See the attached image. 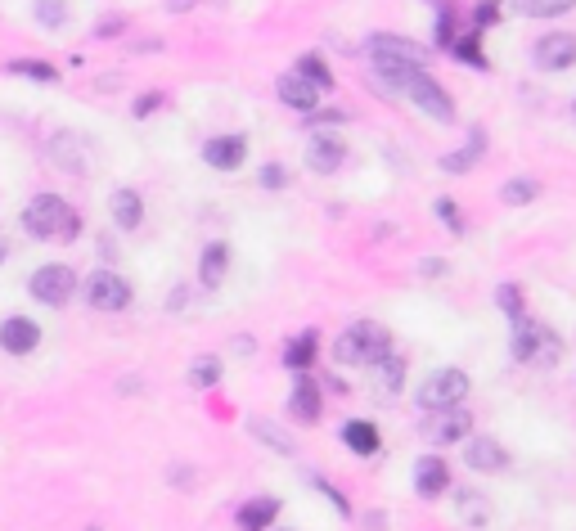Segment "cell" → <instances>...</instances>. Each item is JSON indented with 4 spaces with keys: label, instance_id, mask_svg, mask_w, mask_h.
<instances>
[{
    "label": "cell",
    "instance_id": "cell-15",
    "mask_svg": "<svg viewBox=\"0 0 576 531\" xmlns=\"http://www.w3.org/2000/svg\"><path fill=\"white\" fill-rule=\"evenodd\" d=\"M464 464L473 468V473H504V468H509V450L491 437H473L464 446Z\"/></svg>",
    "mask_w": 576,
    "mask_h": 531
},
{
    "label": "cell",
    "instance_id": "cell-40",
    "mask_svg": "<svg viewBox=\"0 0 576 531\" xmlns=\"http://www.w3.org/2000/svg\"><path fill=\"white\" fill-rule=\"evenodd\" d=\"M261 185H266V189H284L288 185L284 167H275V162H270V167H261Z\"/></svg>",
    "mask_w": 576,
    "mask_h": 531
},
{
    "label": "cell",
    "instance_id": "cell-25",
    "mask_svg": "<svg viewBox=\"0 0 576 531\" xmlns=\"http://www.w3.org/2000/svg\"><path fill=\"white\" fill-rule=\"evenodd\" d=\"M342 441H347L360 459L378 455V428L369 419H347V423H342Z\"/></svg>",
    "mask_w": 576,
    "mask_h": 531
},
{
    "label": "cell",
    "instance_id": "cell-36",
    "mask_svg": "<svg viewBox=\"0 0 576 531\" xmlns=\"http://www.w3.org/2000/svg\"><path fill=\"white\" fill-rule=\"evenodd\" d=\"M432 207H437V216H441V225H446V230H464V216H459V207H455V198H437V203H432Z\"/></svg>",
    "mask_w": 576,
    "mask_h": 531
},
{
    "label": "cell",
    "instance_id": "cell-32",
    "mask_svg": "<svg viewBox=\"0 0 576 531\" xmlns=\"http://www.w3.org/2000/svg\"><path fill=\"white\" fill-rule=\"evenodd\" d=\"M536 194H540V185H536V180H527V176L509 180V185L500 189V198H504V203H509V207H527Z\"/></svg>",
    "mask_w": 576,
    "mask_h": 531
},
{
    "label": "cell",
    "instance_id": "cell-1",
    "mask_svg": "<svg viewBox=\"0 0 576 531\" xmlns=\"http://www.w3.org/2000/svg\"><path fill=\"white\" fill-rule=\"evenodd\" d=\"M369 68H374V81H383L387 90H405V81L414 72H428V45L405 41V36H369Z\"/></svg>",
    "mask_w": 576,
    "mask_h": 531
},
{
    "label": "cell",
    "instance_id": "cell-19",
    "mask_svg": "<svg viewBox=\"0 0 576 531\" xmlns=\"http://www.w3.org/2000/svg\"><path fill=\"white\" fill-rule=\"evenodd\" d=\"M279 518L275 495H252L248 504H239V531H270Z\"/></svg>",
    "mask_w": 576,
    "mask_h": 531
},
{
    "label": "cell",
    "instance_id": "cell-30",
    "mask_svg": "<svg viewBox=\"0 0 576 531\" xmlns=\"http://www.w3.org/2000/svg\"><path fill=\"white\" fill-rule=\"evenodd\" d=\"M221 383V360L216 356H198L194 365H189V387H198V392H207V387Z\"/></svg>",
    "mask_w": 576,
    "mask_h": 531
},
{
    "label": "cell",
    "instance_id": "cell-43",
    "mask_svg": "<svg viewBox=\"0 0 576 531\" xmlns=\"http://www.w3.org/2000/svg\"><path fill=\"white\" fill-rule=\"evenodd\" d=\"M95 32H99V36H117V32H122V18H104Z\"/></svg>",
    "mask_w": 576,
    "mask_h": 531
},
{
    "label": "cell",
    "instance_id": "cell-3",
    "mask_svg": "<svg viewBox=\"0 0 576 531\" xmlns=\"http://www.w3.org/2000/svg\"><path fill=\"white\" fill-rule=\"evenodd\" d=\"M387 347H392V333H387L378 320H351L347 329L338 333V342H333V360H338V365L360 369V365L383 360Z\"/></svg>",
    "mask_w": 576,
    "mask_h": 531
},
{
    "label": "cell",
    "instance_id": "cell-29",
    "mask_svg": "<svg viewBox=\"0 0 576 531\" xmlns=\"http://www.w3.org/2000/svg\"><path fill=\"white\" fill-rule=\"evenodd\" d=\"M293 72H297V77H306V81H311V86H320L324 95H329V90H333V72L324 68V59H320V54H302Z\"/></svg>",
    "mask_w": 576,
    "mask_h": 531
},
{
    "label": "cell",
    "instance_id": "cell-8",
    "mask_svg": "<svg viewBox=\"0 0 576 531\" xmlns=\"http://www.w3.org/2000/svg\"><path fill=\"white\" fill-rule=\"evenodd\" d=\"M86 302L95 306V311H126L131 306V284H126L117 270H95V275L86 279Z\"/></svg>",
    "mask_w": 576,
    "mask_h": 531
},
{
    "label": "cell",
    "instance_id": "cell-45",
    "mask_svg": "<svg viewBox=\"0 0 576 531\" xmlns=\"http://www.w3.org/2000/svg\"><path fill=\"white\" fill-rule=\"evenodd\" d=\"M5 252H9V243H5V234H0V261H5Z\"/></svg>",
    "mask_w": 576,
    "mask_h": 531
},
{
    "label": "cell",
    "instance_id": "cell-26",
    "mask_svg": "<svg viewBox=\"0 0 576 531\" xmlns=\"http://www.w3.org/2000/svg\"><path fill=\"white\" fill-rule=\"evenodd\" d=\"M482 149H486L482 131H468V144H464V149H455V153H446V158H441V171H450V176H464V171L482 158Z\"/></svg>",
    "mask_w": 576,
    "mask_h": 531
},
{
    "label": "cell",
    "instance_id": "cell-46",
    "mask_svg": "<svg viewBox=\"0 0 576 531\" xmlns=\"http://www.w3.org/2000/svg\"><path fill=\"white\" fill-rule=\"evenodd\" d=\"M572 117H576V99H572Z\"/></svg>",
    "mask_w": 576,
    "mask_h": 531
},
{
    "label": "cell",
    "instance_id": "cell-42",
    "mask_svg": "<svg viewBox=\"0 0 576 531\" xmlns=\"http://www.w3.org/2000/svg\"><path fill=\"white\" fill-rule=\"evenodd\" d=\"M315 486H320V491H324V495H329V500H333V504H338V509H342V513H347V495H338V491H333V486H329V482H324V477H315Z\"/></svg>",
    "mask_w": 576,
    "mask_h": 531
},
{
    "label": "cell",
    "instance_id": "cell-37",
    "mask_svg": "<svg viewBox=\"0 0 576 531\" xmlns=\"http://www.w3.org/2000/svg\"><path fill=\"white\" fill-rule=\"evenodd\" d=\"M495 18H500V0H482V5H477V14H473V32H486Z\"/></svg>",
    "mask_w": 576,
    "mask_h": 531
},
{
    "label": "cell",
    "instance_id": "cell-7",
    "mask_svg": "<svg viewBox=\"0 0 576 531\" xmlns=\"http://www.w3.org/2000/svg\"><path fill=\"white\" fill-rule=\"evenodd\" d=\"M27 288H32L36 302L63 306L72 293H77V270H72V266H59V261H50V266H41L32 279H27Z\"/></svg>",
    "mask_w": 576,
    "mask_h": 531
},
{
    "label": "cell",
    "instance_id": "cell-28",
    "mask_svg": "<svg viewBox=\"0 0 576 531\" xmlns=\"http://www.w3.org/2000/svg\"><path fill=\"white\" fill-rule=\"evenodd\" d=\"M513 9L527 18H563L567 9H576V0H513Z\"/></svg>",
    "mask_w": 576,
    "mask_h": 531
},
{
    "label": "cell",
    "instance_id": "cell-4",
    "mask_svg": "<svg viewBox=\"0 0 576 531\" xmlns=\"http://www.w3.org/2000/svg\"><path fill=\"white\" fill-rule=\"evenodd\" d=\"M513 360H518V365L549 369L563 360V338H558L549 324H540L527 315V320L513 324Z\"/></svg>",
    "mask_w": 576,
    "mask_h": 531
},
{
    "label": "cell",
    "instance_id": "cell-47",
    "mask_svg": "<svg viewBox=\"0 0 576 531\" xmlns=\"http://www.w3.org/2000/svg\"><path fill=\"white\" fill-rule=\"evenodd\" d=\"M437 5H441V0H437Z\"/></svg>",
    "mask_w": 576,
    "mask_h": 531
},
{
    "label": "cell",
    "instance_id": "cell-39",
    "mask_svg": "<svg viewBox=\"0 0 576 531\" xmlns=\"http://www.w3.org/2000/svg\"><path fill=\"white\" fill-rule=\"evenodd\" d=\"M162 104H167V99H162V90H144V95L135 99V108H131V113H135V117H149V113H158Z\"/></svg>",
    "mask_w": 576,
    "mask_h": 531
},
{
    "label": "cell",
    "instance_id": "cell-11",
    "mask_svg": "<svg viewBox=\"0 0 576 531\" xmlns=\"http://www.w3.org/2000/svg\"><path fill=\"white\" fill-rule=\"evenodd\" d=\"M473 432V414L464 405H450V410H432L428 423H423V437L437 441V446H450V441H464Z\"/></svg>",
    "mask_w": 576,
    "mask_h": 531
},
{
    "label": "cell",
    "instance_id": "cell-34",
    "mask_svg": "<svg viewBox=\"0 0 576 531\" xmlns=\"http://www.w3.org/2000/svg\"><path fill=\"white\" fill-rule=\"evenodd\" d=\"M248 428H252V437H261L266 446H275V450H284V455H293V441H288L279 428H270L266 419H248Z\"/></svg>",
    "mask_w": 576,
    "mask_h": 531
},
{
    "label": "cell",
    "instance_id": "cell-44",
    "mask_svg": "<svg viewBox=\"0 0 576 531\" xmlns=\"http://www.w3.org/2000/svg\"><path fill=\"white\" fill-rule=\"evenodd\" d=\"M189 5H194V0H171V9H189Z\"/></svg>",
    "mask_w": 576,
    "mask_h": 531
},
{
    "label": "cell",
    "instance_id": "cell-35",
    "mask_svg": "<svg viewBox=\"0 0 576 531\" xmlns=\"http://www.w3.org/2000/svg\"><path fill=\"white\" fill-rule=\"evenodd\" d=\"M36 18H41V27H63L68 23V5L63 0H36Z\"/></svg>",
    "mask_w": 576,
    "mask_h": 531
},
{
    "label": "cell",
    "instance_id": "cell-10",
    "mask_svg": "<svg viewBox=\"0 0 576 531\" xmlns=\"http://www.w3.org/2000/svg\"><path fill=\"white\" fill-rule=\"evenodd\" d=\"M531 59H536L540 72H563L576 63V36L572 32H545L536 45H531Z\"/></svg>",
    "mask_w": 576,
    "mask_h": 531
},
{
    "label": "cell",
    "instance_id": "cell-5",
    "mask_svg": "<svg viewBox=\"0 0 576 531\" xmlns=\"http://www.w3.org/2000/svg\"><path fill=\"white\" fill-rule=\"evenodd\" d=\"M468 374L464 369H437L432 378H423L419 383V410H450V405H464L468 396Z\"/></svg>",
    "mask_w": 576,
    "mask_h": 531
},
{
    "label": "cell",
    "instance_id": "cell-41",
    "mask_svg": "<svg viewBox=\"0 0 576 531\" xmlns=\"http://www.w3.org/2000/svg\"><path fill=\"white\" fill-rule=\"evenodd\" d=\"M419 275H428V279H437V275H446V261H437V257H428V261H419Z\"/></svg>",
    "mask_w": 576,
    "mask_h": 531
},
{
    "label": "cell",
    "instance_id": "cell-20",
    "mask_svg": "<svg viewBox=\"0 0 576 531\" xmlns=\"http://www.w3.org/2000/svg\"><path fill=\"white\" fill-rule=\"evenodd\" d=\"M225 266H230V248H225V239H212L203 248V257H198V284H203V288H221Z\"/></svg>",
    "mask_w": 576,
    "mask_h": 531
},
{
    "label": "cell",
    "instance_id": "cell-24",
    "mask_svg": "<svg viewBox=\"0 0 576 531\" xmlns=\"http://www.w3.org/2000/svg\"><path fill=\"white\" fill-rule=\"evenodd\" d=\"M315 356H320V338H315V329L297 333V338L284 347V365L297 369V374H306V369L315 365Z\"/></svg>",
    "mask_w": 576,
    "mask_h": 531
},
{
    "label": "cell",
    "instance_id": "cell-27",
    "mask_svg": "<svg viewBox=\"0 0 576 531\" xmlns=\"http://www.w3.org/2000/svg\"><path fill=\"white\" fill-rule=\"evenodd\" d=\"M477 36H482V32H473V27H468L464 36H455V41H450V54H455V59H464L468 68L482 72V68H491V63H486V54H482V45H477Z\"/></svg>",
    "mask_w": 576,
    "mask_h": 531
},
{
    "label": "cell",
    "instance_id": "cell-31",
    "mask_svg": "<svg viewBox=\"0 0 576 531\" xmlns=\"http://www.w3.org/2000/svg\"><path fill=\"white\" fill-rule=\"evenodd\" d=\"M495 302H500V311L509 315L513 324H518V320H527V302H522L518 284H500V288H495Z\"/></svg>",
    "mask_w": 576,
    "mask_h": 531
},
{
    "label": "cell",
    "instance_id": "cell-9",
    "mask_svg": "<svg viewBox=\"0 0 576 531\" xmlns=\"http://www.w3.org/2000/svg\"><path fill=\"white\" fill-rule=\"evenodd\" d=\"M342 162H347V140L338 131H311V140H306V167L320 171V176H333Z\"/></svg>",
    "mask_w": 576,
    "mask_h": 531
},
{
    "label": "cell",
    "instance_id": "cell-17",
    "mask_svg": "<svg viewBox=\"0 0 576 531\" xmlns=\"http://www.w3.org/2000/svg\"><path fill=\"white\" fill-rule=\"evenodd\" d=\"M446 486H450V468H446V459L423 455L419 464H414V491H419L423 500H437V495H446Z\"/></svg>",
    "mask_w": 576,
    "mask_h": 531
},
{
    "label": "cell",
    "instance_id": "cell-14",
    "mask_svg": "<svg viewBox=\"0 0 576 531\" xmlns=\"http://www.w3.org/2000/svg\"><path fill=\"white\" fill-rule=\"evenodd\" d=\"M0 347L9 351V356H27V351L41 347V329H36V320H27V315H9L5 324H0Z\"/></svg>",
    "mask_w": 576,
    "mask_h": 531
},
{
    "label": "cell",
    "instance_id": "cell-16",
    "mask_svg": "<svg viewBox=\"0 0 576 531\" xmlns=\"http://www.w3.org/2000/svg\"><path fill=\"white\" fill-rule=\"evenodd\" d=\"M275 90H279V99H284L288 108H297V113H315V108H320V99H324V90L311 86L306 77H297V72H284Z\"/></svg>",
    "mask_w": 576,
    "mask_h": 531
},
{
    "label": "cell",
    "instance_id": "cell-21",
    "mask_svg": "<svg viewBox=\"0 0 576 531\" xmlns=\"http://www.w3.org/2000/svg\"><path fill=\"white\" fill-rule=\"evenodd\" d=\"M455 513H459V522H464L468 531H477V527L491 522V504H486V495L468 491V486H459V491H455Z\"/></svg>",
    "mask_w": 576,
    "mask_h": 531
},
{
    "label": "cell",
    "instance_id": "cell-22",
    "mask_svg": "<svg viewBox=\"0 0 576 531\" xmlns=\"http://www.w3.org/2000/svg\"><path fill=\"white\" fill-rule=\"evenodd\" d=\"M108 207H113L117 230H140V221H144V203H140V194H135V189H113Z\"/></svg>",
    "mask_w": 576,
    "mask_h": 531
},
{
    "label": "cell",
    "instance_id": "cell-12",
    "mask_svg": "<svg viewBox=\"0 0 576 531\" xmlns=\"http://www.w3.org/2000/svg\"><path fill=\"white\" fill-rule=\"evenodd\" d=\"M50 158L59 162L63 171H72V176H86V162H90V144H86V135H77V131H59L50 140Z\"/></svg>",
    "mask_w": 576,
    "mask_h": 531
},
{
    "label": "cell",
    "instance_id": "cell-23",
    "mask_svg": "<svg viewBox=\"0 0 576 531\" xmlns=\"http://www.w3.org/2000/svg\"><path fill=\"white\" fill-rule=\"evenodd\" d=\"M374 387H378V396H396L401 392V383H405V360L396 356V351H387L383 360H374Z\"/></svg>",
    "mask_w": 576,
    "mask_h": 531
},
{
    "label": "cell",
    "instance_id": "cell-6",
    "mask_svg": "<svg viewBox=\"0 0 576 531\" xmlns=\"http://www.w3.org/2000/svg\"><path fill=\"white\" fill-rule=\"evenodd\" d=\"M405 95H410L414 108H423V113L437 117V122H455V99L446 95V86H441L432 72H414V77L405 81Z\"/></svg>",
    "mask_w": 576,
    "mask_h": 531
},
{
    "label": "cell",
    "instance_id": "cell-38",
    "mask_svg": "<svg viewBox=\"0 0 576 531\" xmlns=\"http://www.w3.org/2000/svg\"><path fill=\"white\" fill-rule=\"evenodd\" d=\"M455 18H450V9L446 5H441V14H437V45H441V50H450V41H455Z\"/></svg>",
    "mask_w": 576,
    "mask_h": 531
},
{
    "label": "cell",
    "instance_id": "cell-13",
    "mask_svg": "<svg viewBox=\"0 0 576 531\" xmlns=\"http://www.w3.org/2000/svg\"><path fill=\"white\" fill-rule=\"evenodd\" d=\"M243 158H248V140L243 135H212L203 144V162L216 171H239Z\"/></svg>",
    "mask_w": 576,
    "mask_h": 531
},
{
    "label": "cell",
    "instance_id": "cell-33",
    "mask_svg": "<svg viewBox=\"0 0 576 531\" xmlns=\"http://www.w3.org/2000/svg\"><path fill=\"white\" fill-rule=\"evenodd\" d=\"M9 72L32 77V81H59V68H54V63H41V59H18V63H9Z\"/></svg>",
    "mask_w": 576,
    "mask_h": 531
},
{
    "label": "cell",
    "instance_id": "cell-18",
    "mask_svg": "<svg viewBox=\"0 0 576 531\" xmlns=\"http://www.w3.org/2000/svg\"><path fill=\"white\" fill-rule=\"evenodd\" d=\"M288 410H293V419H302V423H315V419H320L324 396H320V383H315L311 374H302V378L293 383V396H288Z\"/></svg>",
    "mask_w": 576,
    "mask_h": 531
},
{
    "label": "cell",
    "instance_id": "cell-2",
    "mask_svg": "<svg viewBox=\"0 0 576 531\" xmlns=\"http://www.w3.org/2000/svg\"><path fill=\"white\" fill-rule=\"evenodd\" d=\"M23 230L32 239H54V243H72L81 234V216L68 198L59 194H36L32 203L23 207Z\"/></svg>",
    "mask_w": 576,
    "mask_h": 531
}]
</instances>
